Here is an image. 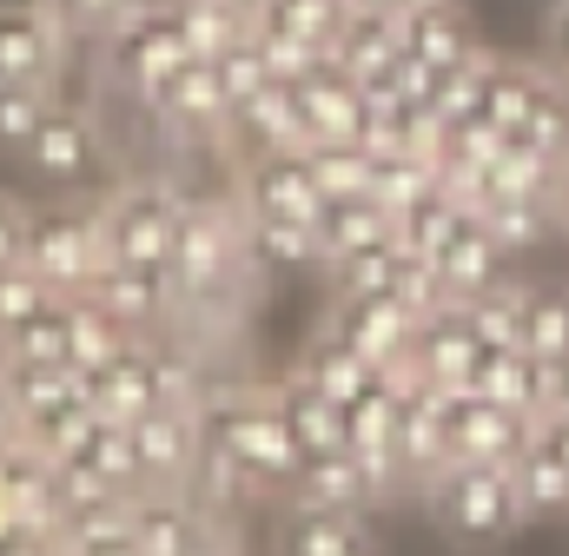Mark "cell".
Here are the masks:
<instances>
[{
    "instance_id": "1",
    "label": "cell",
    "mask_w": 569,
    "mask_h": 556,
    "mask_svg": "<svg viewBox=\"0 0 569 556\" xmlns=\"http://www.w3.org/2000/svg\"><path fill=\"white\" fill-rule=\"evenodd\" d=\"M425 510L437 524V537L450 550H503L530 510L517 497V470L510 464H490V457H450L443 470L425 477Z\"/></svg>"
},
{
    "instance_id": "2",
    "label": "cell",
    "mask_w": 569,
    "mask_h": 556,
    "mask_svg": "<svg viewBox=\"0 0 569 556\" xmlns=\"http://www.w3.org/2000/svg\"><path fill=\"white\" fill-rule=\"evenodd\" d=\"M199 430H206V450L226 457L252 490H279L284 497V484H291V470L305 457L279 411V398H272V385L266 391L259 385H212L206 405H199Z\"/></svg>"
},
{
    "instance_id": "3",
    "label": "cell",
    "mask_w": 569,
    "mask_h": 556,
    "mask_svg": "<svg viewBox=\"0 0 569 556\" xmlns=\"http://www.w3.org/2000/svg\"><path fill=\"white\" fill-rule=\"evenodd\" d=\"M246 212H226V206H199L186 199L179 206V232H172V252H166V278L179 291V305H212L232 291V278L246 272Z\"/></svg>"
},
{
    "instance_id": "4",
    "label": "cell",
    "mask_w": 569,
    "mask_h": 556,
    "mask_svg": "<svg viewBox=\"0 0 569 556\" xmlns=\"http://www.w3.org/2000/svg\"><path fill=\"white\" fill-rule=\"evenodd\" d=\"M179 186L166 179H120L100 199V232H107V259L120 266H166L172 232H179Z\"/></svg>"
},
{
    "instance_id": "5",
    "label": "cell",
    "mask_w": 569,
    "mask_h": 556,
    "mask_svg": "<svg viewBox=\"0 0 569 556\" xmlns=\"http://www.w3.org/2000/svg\"><path fill=\"white\" fill-rule=\"evenodd\" d=\"M27 266L47 278L53 291H93V278L107 272L100 206H87V212L33 206V219H27Z\"/></svg>"
},
{
    "instance_id": "6",
    "label": "cell",
    "mask_w": 569,
    "mask_h": 556,
    "mask_svg": "<svg viewBox=\"0 0 569 556\" xmlns=\"http://www.w3.org/2000/svg\"><path fill=\"white\" fill-rule=\"evenodd\" d=\"M186 27H179V7L172 0H146L133 20H120L113 33H107V60H113V73L127 80V93L152 107L159 93H166V80L186 67Z\"/></svg>"
},
{
    "instance_id": "7",
    "label": "cell",
    "mask_w": 569,
    "mask_h": 556,
    "mask_svg": "<svg viewBox=\"0 0 569 556\" xmlns=\"http://www.w3.org/2000/svg\"><path fill=\"white\" fill-rule=\"evenodd\" d=\"M239 212L252 219H318L325 212V179H318V159L311 146H284V152H252L239 166Z\"/></svg>"
},
{
    "instance_id": "8",
    "label": "cell",
    "mask_w": 569,
    "mask_h": 556,
    "mask_svg": "<svg viewBox=\"0 0 569 556\" xmlns=\"http://www.w3.org/2000/svg\"><path fill=\"white\" fill-rule=\"evenodd\" d=\"M443 417H450V457L517 464L530 450V437H537V417L503 405V398H483V391H450Z\"/></svg>"
},
{
    "instance_id": "9",
    "label": "cell",
    "mask_w": 569,
    "mask_h": 556,
    "mask_svg": "<svg viewBox=\"0 0 569 556\" xmlns=\"http://www.w3.org/2000/svg\"><path fill=\"white\" fill-rule=\"evenodd\" d=\"M291 87H298L311 146H365V133H371V93H365L331 53H325L305 80H291Z\"/></svg>"
},
{
    "instance_id": "10",
    "label": "cell",
    "mask_w": 569,
    "mask_h": 556,
    "mask_svg": "<svg viewBox=\"0 0 569 556\" xmlns=\"http://www.w3.org/2000/svg\"><path fill=\"white\" fill-rule=\"evenodd\" d=\"M477 358H483V338H477V318H470V305H437L418 318V338H411V378H425L437 391H463L470 385V371H477Z\"/></svg>"
},
{
    "instance_id": "11",
    "label": "cell",
    "mask_w": 569,
    "mask_h": 556,
    "mask_svg": "<svg viewBox=\"0 0 569 556\" xmlns=\"http://www.w3.org/2000/svg\"><path fill=\"white\" fill-rule=\"evenodd\" d=\"M133 457H140V490H186L206 464V430L192 411H146L133 417Z\"/></svg>"
},
{
    "instance_id": "12",
    "label": "cell",
    "mask_w": 569,
    "mask_h": 556,
    "mask_svg": "<svg viewBox=\"0 0 569 556\" xmlns=\"http://www.w3.org/2000/svg\"><path fill=\"white\" fill-rule=\"evenodd\" d=\"M152 113H159V120H166L179 139H212V133H226V120H232V100H226L219 60H212V53H186V67L166 80V93L152 100Z\"/></svg>"
},
{
    "instance_id": "13",
    "label": "cell",
    "mask_w": 569,
    "mask_h": 556,
    "mask_svg": "<svg viewBox=\"0 0 569 556\" xmlns=\"http://www.w3.org/2000/svg\"><path fill=\"white\" fill-rule=\"evenodd\" d=\"M60 13L33 0H0V80H33L53 87L60 73Z\"/></svg>"
},
{
    "instance_id": "14",
    "label": "cell",
    "mask_w": 569,
    "mask_h": 556,
    "mask_svg": "<svg viewBox=\"0 0 569 556\" xmlns=\"http://www.w3.org/2000/svg\"><path fill=\"white\" fill-rule=\"evenodd\" d=\"M87 398L100 405V417H146L159 411V345L152 338H127L113 358H100L93 371H80Z\"/></svg>"
},
{
    "instance_id": "15",
    "label": "cell",
    "mask_w": 569,
    "mask_h": 556,
    "mask_svg": "<svg viewBox=\"0 0 569 556\" xmlns=\"http://www.w3.org/2000/svg\"><path fill=\"white\" fill-rule=\"evenodd\" d=\"M133 537L152 556H226L212 517L186 490H140L133 497Z\"/></svg>"
},
{
    "instance_id": "16",
    "label": "cell",
    "mask_w": 569,
    "mask_h": 556,
    "mask_svg": "<svg viewBox=\"0 0 569 556\" xmlns=\"http://www.w3.org/2000/svg\"><path fill=\"white\" fill-rule=\"evenodd\" d=\"M284 497L291 504H325V510H371V504H385L378 484H371V470H365V457L351 444L305 450L298 470H291V484H284Z\"/></svg>"
},
{
    "instance_id": "17",
    "label": "cell",
    "mask_w": 569,
    "mask_h": 556,
    "mask_svg": "<svg viewBox=\"0 0 569 556\" xmlns=\"http://www.w3.org/2000/svg\"><path fill=\"white\" fill-rule=\"evenodd\" d=\"M226 139L239 146V159H252V152H284V146H311V133H305V107H298V87H291V80H266L252 100L232 107Z\"/></svg>"
},
{
    "instance_id": "18",
    "label": "cell",
    "mask_w": 569,
    "mask_h": 556,
    "mask_svg": "<svg viewBox=\"0 0 569 556\" xmlns=\"http://www.w3.org/2000/svg\"><path fill=\"white\" fill-rule=\"evenodd\" d=\"M331 318L378 358V365H411V338H418V311L405 305V291H351L331 305Z\"/></svg>"
},
{
    "instance_id": "19",
    "label": "cell",
    "mask_w": 569,
    "mask_h": 556,
    "mask_svg": "<svg viewBox=\"0 0 569 556\" xmlns=\"http://www.w3.org/2000/svg\"><path fill=\"white\" fill-rule=\"evenodd\" d=\"M443 398H450V391H437L425 378H405V398H398V430H391V444H398V457H405V470H411L418 490H425L430 470L450 464V417H443Z\"/></svg>"
},
{
    "instance_id": "20",
    "label": "cell",
    "mask_w": 569,
    "mask_h": 556,
    "mask_svg": "<svg viewBox=\"0 0 569 556\" xmlns=\"http://www.w3.org/2000/svg\"><path fill=\"white\" fill-rule=\"evenodd\" d=\"M503 239L490 232V219L483 212H463V226L430 252V266H437V285H443V298H457V305H470L483 285H497L503 278Z\"/></svg>"
},
{
    "instance_id": "21",
    "label": "cell",
    "mask_w": 569,
    "mask_h": 556,
    "mask_svg": "<svg viewBox=\"0 0 569 556\" xmlns=\"http://www.w3.org/2000/svg\"><path fill=\"white\" fill-rule=\"evenodd\" d=\"M40 179H60V186H80L100 159H107V146H100V127H93V113H80V107H53L47 113V127L33 133V146L20 152Z\"/></svg>"
},
{
    "instance_id": "22",
    "label": "cell",
    "mask_w": 569,
    "mask_h": 556,
    "mask_svg": "<svg viewBox=\"0 0 569 556\" xmlns=\"http://www.w3.org/2000/svg\"><path fill=\"white\" fill-rule=\"evenodd\" d=\"M543 80H550V67H537V60L483 53V67H477V93H470V113H477L483 127H497V133H517V127L530 120Z\"/></svg>"
},
{
    "instance_id": "23",
    "label": "cell",
    "mask_w": 569,
    "mask_h": 556,
    "mask_svg": "<svg viewBox=\"0 0 569 556\" xmlns=\"http://www.w3.org/2000/svg\"><path fill=\"white\" fill-rule=\"evenodd\" d=\"M93 291L107 298V311H113L133 338H152V331L179 311V291H172L166 266H120V259H107V272L93 278Z\"/></svg>"
},
{
    "instance_id": "24",
    "label": "cell",
    "mask_w": 569,
    "mask_h": 556,
    "mask_svg": "<svg viewBox=\"0 0 569 556\" xmlns=\"http://www.w3.org/2000/svg\"><path fill=\"white\" fill-rule=\"evenodd\" d=\"M127 524H133V490L60 470V497H53V537H60V550L87 544V537H107V530H127Z\"/></svg>"
},
{
    "instance_id": "25",
    "label": "cell",
    "mask_w": 569,
    "mask_h": 556,
    "mask_svg": "<svg viewBox=\"0 0 569 556\" xmlns=\"http://www.w3.org/2000/svg\"><path fill=\"white\" fill-rule=\"evenodd\" d=\"M53 497H60V464L27 430H7L0 437V510L53 524Z\"/></svg>"
},
{
    "instance_id": "26",
    "label": "cell",
    "mask_w": 569,
    "mask_h": 556,
    "mask_svg": "<svg viewBox=\"0 0 569 556\" xmlns=\"http://www.w3.org/2000/svg\"><path fill=\"white\" fill-rule=\"evenodd\" d=\"M298 371H305L318 391H331L338 405H351V398H358V391H365V385L385 371V365H378V358H371V351H365V345H358L345 325H338V318H325V325L305 338V351H298Z\"/></svg>"
},
{
    "instance_id": "27",
    "label": "cell",
    "mask_w": 569,
    "mask_h": 556,
    "mask_svg": "<svg viewBox=\"0 0 569 556\" xmlns=\"http://www.w3.org/2000/svg\"><path fill=\"white\" fill-rule=\"evenodd\" d=\"M398 27H405V47L418 60H430V67H470V60H483V33H477V20H470L463 0L411 7V13H398Z\"/></svg>"
},
{
    "instance_id": "28",
    "label": "cell",
    "mask_w": 569,
    "mask_h": 556,
    "mask_svg": "<svg viewBox=\"0 0 569 556\" xmlns=\"http://www.w3.org/2000/svg\"><path fill=\"white\" fill-rule=\"evenodd\" d=\"M60 470H67V477H93V484H120V490H133V497H140L133 424H127V417H93V424L73 437V450L60 457Z\"/></svg>"
},
{
    "instance_id": "29",
    "label": "cell",
    "mask_w": 569,
    "mask_h": 556,
    "mask_svg": "<svg viewBox=\"0 0 569 556\" xmlns=\"http://www.w3.org/2000/svg\"><path fill=\"white\" fill-rule=\"evenodd\" d=\"M246 259H252V272H311V266H331L325 239H318V219H252V212H246Z\"/></svg>"
},
{
    "instance_id": "30",
    "label": "cell",
    "mask_w": 569,
    "mask_h": 556,
    "mask_svg": "<svg viewBox=\"0 0 569 556\" xmlns=\"http://www.w3.org/2000/svg\"><path fill=\"white\" fill-rule=\"evenodd\" d=\"M398 232V212L378 199V192H331L325 212H318V239H325V259H345L358 246H378Z\"/></svg>"
},
{
    "instance_id": "31",
    "label": "cell",
    "mask_w": 569,
    "mask_h": 556,
    "mask_svg": "<svg viewBox=\"0 0 569 556\" xmlns=\"http://www.w3.org/2000/svg\"><path fill=\"white\" fill-rule=\"evenodd\" d=\"M272 398H279L284 424H291V437H298V450H331V444H351V437H345V405H338L331 391H318L298 365H291L279 385H272Z\"/></svg>"
},
{
    "instance_id": "32",
    "label": "cell",
    "mask_w": 569,
    "mask_h": 556,
    "mask_svg": "<svg viewBox=\"0 0 569 556\" xmlns=\"http://www.w3.org/2000/svg\"><path fill=\"white\" fill-rule=\"evenodd\" d=\"M365 530V510H325V504H291L279 530V556H345Z\"/></svg>"
},
{
    "instance_id": "33",
    "label": "cell",
    "mask_w": 569,
    "mask_h": 556,
    "mask_svg": "<svg viewBox=\"0 0 569 556\" xmlns=\"http://www.w3.org/2000/svg\"><path fill=\"white\" fill-rule=\"evenodd\" d=\"M133 331L107 311L100 291H67V365L73 371H93L100 358H113Z\"/></svg>"
},
{
    "instance_id": "34",
    "label": "cell",
    "mask_w": 569,
    "mask_h": 556,
    "mask_svg": "<svg viewBox=\"0 0 569 556\" xmlns=\"http://www.w3.org/2000/svg\"><path fill=\"white\" fill-rule=\"evenodd\" d=\"M510 470H517V497H523L530 517H557V510H569V457L557 450V444L530 437V450H523Z\"/></svg>"
},
{
    "instance_id": "35",
    "label": "cell",
    "mask_w": 569,
    "mask_h": 556,
    "mask_svg": "<svg viewBox=\"0 0 569 556\" xmlns=\"http://www.w3.org/2000/svg\"><path fill=\"white\" fill-rule=\"evenodd\" d=\"M463 212H477V206H470V199L443 179V186H430L418 206H405V212H398V239H405L418 259H430V252H437V246L463 226Z\"/></svg>"
},
{
    "instance_id": "36",
    "label": "cell",
    "mask_w": 569,
    "mask_h": 556,
    "mask_svg": "<svg viewBox=\"0 0 569 556\" xmlns=\"http://www.w3.org/2000/svg\"><path fill=\"white\" fill-rule=\"evenodd\" d=\"M411 246L391 232V239H378V246H358V252H345V259H331V272H338V298H351V291H398L405 272H411Z\"/></svg>"
},
{
    "instance_id": "37",
    "label": "cell",
    "mask_w": 569,
    "mask_h": 556,
    "mask_svg": "<svg viewBox=\"0 0 569 556\" xmlns=\"http://www.w3.org/2000/svg\"><path fill=\"white\" fill-rule=\"evenodd\" d=\"M477 212L490 219V232L503 239V252H530L557 226V199H543V192H490Z\"/></svg>"
},
{
    "instance_id": "38",
    "label": "cell",
    "mask_w": 569,
    "mask_h": 556,
    "mask_svg": "<svg viewBox=\"0 0 569 556\" xmlns=\"http://www.w3.org/2000/svg\"><path fill=\"white\" fill-rule=\"evenodd\" d=\"M430 186H443V166H437L430 152H378V146H371V192H378L391 212L418 206Z\"/></svg>"
},
{
    "instance_id": "39",
    "label": "cell",
    "mask_w": 569,
    "mask_h": 556,
    "mask_svg": "<svg viewBox=\"0 0 569 556\" xmlns=\"http://www.w3.org/2000/svg\"><path fill=\"white\" fill-rule=\"evenodd\" d=\"M93 417H100V405L87 398V385H73V391H60L53 405H40V411L20 417V430H27V437H33V444H40V450H47V457L60 464V457L73 450V437H80V430H87Z\"/></svg>"
},
{
    "instance_id": "40",
    "label": "cell",
    "mask_w": 569,
    "mask_h": 556,
    "mask_svg": "<svg viewBox=\"0 0 569 556\" xmlns=\"http://www.w3.org/2000/svg\"><path fill=\"white\" fill-rule=\"evenodd\" d=\"M0 378H7L13 417L40 411V405H53L60 391H73V385H80V371H73V365H60V358H0Z\"/></svg>"
},
{
    "instance_id": "41",
    "label": "cell",
    "mask_w": 569,
    "mask_h": 556,
    "mask_svg": "<svg viewBox=\"0 0 569 556\" xmlns=\"http://www.w3.org/2000/svg\"><path fill=\"white\" fill-rule=\"evenodd\" d=\"M345 13H351V0H266L252 20L284 27V33H298V40H311V47H325V53H331V40H338Z\"/></svg>"
},
{
    "instance_id": "42",
    "label": "cell",
    "mask_w": 569,
    "mask_h": 556,
    "mask_svg": "<svg viewBox=\"0 0 569 556\" xmlns=\"http://www.w3.org/2000/svg\"><path fill=\"white\" fill-rule=\"evenodd\" d=\"M47 113H53V87L0 80V152H27L33 133L47 127Z\"/></svg>"
},
{
    "instance_id": "43",
    "label": "cell",
    "mask_w": 569,
    "mask_h": 556,
    "mask_svg": "<svg viewBox=\"0 0 569 556\" xmlns=\"http://www.w3.org/2000/svg\"><path fill=\"white\" fill-rule=\"evenodd\" d=\"M523 351H537V358H569V285H530V305H523Z\"/></svg>"
},
{
    "instance_id": "44",
    "label": "cell",
    "mask_w": 569,
    "mask_h": 556,
    "mask_svg": "<svg viewBox=\"0 0 569 556\" xmlns=\"http://www.w3.org/2000/svg\"><path fill=\"white\" fill-rule=\"evenodd\" d=\"M523 305H530V285L517 278H497L470 298V318H477V338L483 345H523Z\"/></svg>"
},
{
    "instance_id": "45",
    "label": "cell",
    "mask_w": 569,
    "mask_h": 556,
    "mask_svg": "<svg viewBox=\"0 0 569 556\" xmlns=\"http://www.w3.org/2000/svg\"><path fill=\"white\" fill-rule=\"evenodd\" d=\"M172 7H179V27H186V47L192 53H226L252 27V13L232 7V0H172Z\"/></svg>"
},
{
    "instance_id": "46",
    "label": "cell",
    "mask_w": 569,
    "mask_h": 556,
    "mask_svg": "<svg viewBox=\"0 0 569 556\" xmlns=\"http://www.w3.org/2000/svg\"><path fill=\"white\" fill-rule=\"evenodd\" d=\"M0 358H60L67 365V291L53 305H40L27 325H13L0 338Z\"/></svg>"
},
{
    "instance_id": "47",
    "label": "cell",
    "mask_w": 569,
    "mask_h": 556,
    "mask_svg": "<svg viewBox=\"0 0 569 556\" xmlns=\"http://www.w3.org/2000/svg\"><path fill=\"white\" fill-rule=\"evenodd\" d=\"M212 60H219V80H226V100H232V107H239V100H252V93H259L266 80H279L252 27H246V33H239V40H232L226 53H212Z\"/></svg>"
},
{
    "instance_id": "48",
    "label": "cell",
    "mask_w": 569,
    "mask_h": 556,
    "mask_svg": "<svg viewBox=\"0 0 569 556\" xmlns=\"http://www.w3.org/2000/svg\"><path fill=\"white\" fill-rule=\"evenodd\" d=\"M523 139H537L543 152H557V159H569V80L563 73H550L543 80V93H537V107H530V120L517 127Z\"/></svg>"
},
{
    "instance_id": "49",
    "label": "cell",
    "mask_w": 569,
    "mask_h": 556,
    "mask_svg": "<svg viewBox=\"0 0 569 556\" xmlns=\"http://www.w3.org/2000/svg\"><path fill=\"white\" fill-rule=\"evenodd\" d=\"M53 298H60V291L33 272L27 259H20V266H0V338H7L13 325H27L40 305H53Z\"/></svg>"
},
{
    "instance_id": "50",
    "label": "cell",
    "mask_w": 569,
    "mask_h": 556,
    "mask_svg": "<svg viewBox=\"0 0 569 556\" xmlns=\"http://www.w3.org/2000/svg\"><path fill=\"white\" fill-rule=\"evenodd\" d=\"M325 192H371V146H311Z\"/></svg>"
},
{
    "instance_id": "51",
    "label": "cell",
    "mask_w": 569,
    "mask_h": 556,
    "mask_svg": "<svg viewBox=\"0 0 569 556\" xmlns=\"http://www.w3.org/2000/svg\"><path fill=\"white\" fill-rule=\"evenodd\" d=\"M252 33H259V47H266V60H272V73H279V80H305V73L325 60V47H311V40L284 33V27H266V20H252Z\"/></svg>"
},
{
    "instance_id": "52",
    "label": "cell",
    "mask_w": 569,
    "mask_h": 556,
    "mask_svg": "<svg viewBox=\"0 0 569 556\" xmlns=\"http://www.w3.org/2000/svg\"><path fill=\"white\" fill-rule=\"evenodd\" d=\"M146 0H53V13L67 20V27H80V33H113L120 20H133Z\"/></svg>"
},
{
    "instance_id": "53",
    "label": "cell",
    "mask_w": 569,
    "mask_h": 556,
    "mask_svg": "<svg viewBox=\"0 0 569 556\" xmlns=\"http://www.w3.org/2000/svg\"><path fill=\"white\" fill-rule=\"evenodd\" d=\"M27 219H33V206L13 199V192H0V266L27 259Z\"/></svg>"
},
{
    "instance_id": "54",
    "label": "cell",
    "mask_w": 569,
    "mask_h": 556,
    "mask_svg": "<svg viewBox=\"0 0 569 556\" xmlns=\"http://www.w3.org/2000/svg\"><path fill=\"white\" fill-rule=\"evenodd\" d=\"M543 67L569 80V7L563 13H543Z\"/></svg>"
},
{
    "instance_id": "55",
    "label": "cell",
    "mask_w": 569,
    "mask_h": 556,
    "mask_svg": "<svg viewBox=\"0 0 569 556\" xmlns=\"http://www.w3.org/2000/svg\"><path fill=\"white\" fill-rule=\"evenodd\" d=\"M67 556H152V550L133 537V524H127V530H107V537H87V544H73Z\"/></svg>"
},
{
    "instance_id": "56",
    "label": "cell",
    "mask_w": 569,
    "mask_h": 556,
    "mask_svg": "<svg viewBox=\"0 0 569 556\" xmlns=\"http://www.w3.org/2000/svg\"><path fill=\"white\" fill-rule=\"evenodd\" d=\"M557 411H569V358H557ZM550 417V411H543Z\"/></svg>"
},
{
    "instance_id": "57",
    "label": "cell",
    "mask_w": 569,
    "mask_h": 556,
    "mask_svg": "<svg viewBox=\"0 0 569 556\" xmlns=\"http://www.w3.org/2000/svg\"><path fill=\"white\" fill-rule=\"evenodd\" d=\"M345 556H385V550H378V537H371V524L358 530V544H351V550H345Z\"/></svg>"
},
{
    "instance_id": "58",
    "label": "cell",
    "mask_w": 569,
    "mask_h": 556,
    "mask_svg": "<svg viewBox=\"0 0 569 556\" xmlns=\"http://www.w3.org/2000/svg\"><path fill=\"white\" fill-rule=\"evenodd\" d=\"M557 226L569 232V172H563V186H557Z\"/></svg>"
},
{
    "instance_id": "59",
    "label": "cell",
    "mask_w": 569,
    "mask_h": 556,
    "mask_svg": "<svg viewBox=\"0 0 569 556\" xmlns=\"http://www.w3.org/2000/svg\"><path fill=\"white\" fill-rule=\"evenodd\" d=\"M351 7H391V13H398V0H351Z\"/></svg>"
},
{
    "instance_id": "60",
    "label": "cell",
    "mask_w": 569,
    "mask_h": 556,
    "mask_svg": "<svg viewBox=\"0 0 569 556\" xmlns=\"http://www.w3.org/2000/svg\"><path fill=\"white\" fill-rule=\"evenodd\" d=\"M411 7H437V0H398V13H411Z\"/></svg>"
},
{
    "instance_id": "61",
    "label": "cell",
    "mask_w": 569,
    "mask_h": 556,
    "mask_svg": "<svg viewBox=\"0 0 569 556\" xmlns=\"http://www.w3.org/2000/svg\"><path fill=\"white\" fill-rule=\"evenodd\" d=\"M537 7H543V13H563L569 0H537Z\"/></svg>"
},
{
    "instance_id": "62",
    "label": "cell",
    "mask_w": 569,
    "mask_h": 556,
    "mask_svg": "<svg viewBox=\"0 0 569 556\" xmlns=\"http://www.w3.org/2000/svg\"><path fill=\"white\" fill-rule=\"evenodd\" d=\"M232 7H246V13H259V7H266V0H232Z\"/></svg>"
},
{
    "instance_id": "63",
    "label": "cell",
    "mask_w": 569,
    "mask_h": 556,
    "mask_svg": "<svg viewBox=\"0 0 569 556\" xmlns=\"http://www.w3.org/2000/svg\"><path fill=\"white\" fill-rule=\"evenodd\" d=\"M226 556H232V550H226Z\"/></svg>"
}]
</instances>
